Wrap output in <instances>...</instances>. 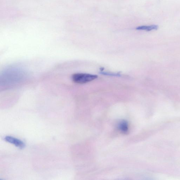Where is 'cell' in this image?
Wrapping results in <instances>:
<instances>
[{"label": "cell", "instance_id": "obj_1", "mask_svg": "<svg viewBox=\"0 0 180 180\" xmlns=\"http://www.w3.org/2000/svg\"><path fill=\"white\" fill-rule=\"evenodd\" d=\"M97 75L85 73H76L71 77L74 83L78 84H85L92 81L97 78Z\"/></svg>", "mask_w": 180, "mask_h": 180}, {"label": "cell", "instance_id": "obj_2", "mask_svg": "<svg viewBox=\"0 0 180 180\" xmlns=\"http://www.w3.org/2000/svg\"><path fill=\"white\" fill-rule=\"evenodd\" d=\"M4 140L6 142L13 144L15 146L20 148H23L25 147L24 142L20 140L11 136H7L5 137Z\"/></svg>", "mask_w": 180, "mask_h": 180}, {"label": "cell", "instance_id": "obj_3", "mask_svg": "<svg viewBox=\"0 0 180 180\" xmlns=\"http://www.w3.org/2000/svg\"><path fill=\"white\" fill-rule=\"evenodd\" d=\"M158 26L157 25H153L150 26H139L136 28L137 30H145L147 31H150L152 30H157L158 29Z\"/></svg>", "mask_w": 180, "mask_h": 180}, {"label": "cell", "instance_id": "obj_4", "mask_svg": "<svg viewBox=\"0 0 180 180\" xmlns=\"http://www.w3.org/2000/svg\"><path fill=\"white\" fill-rule=\"evenodd\" d=\"M120 130H122V132H125L128 131V126L127 124L125 122H122L121 123L120 125Z\"/></svg>", "mask_w": 180, "mask_h": 180}, {"label": "cell", "instance_id": "obj_5", "mask_svg": "<svg viewBox=\"0 0 180 180\" xmlns=\"http://www.w3.org/2000/svg\"><path fill=\"white\" fill-rule=\"evenodd\" d=\"M102 74H104L105 75H113V76H119L120 75V74H113L111 73H103L102 72Z\"/></svg>", "mask_w": 180, "mask_h": 180}]
</instances>
